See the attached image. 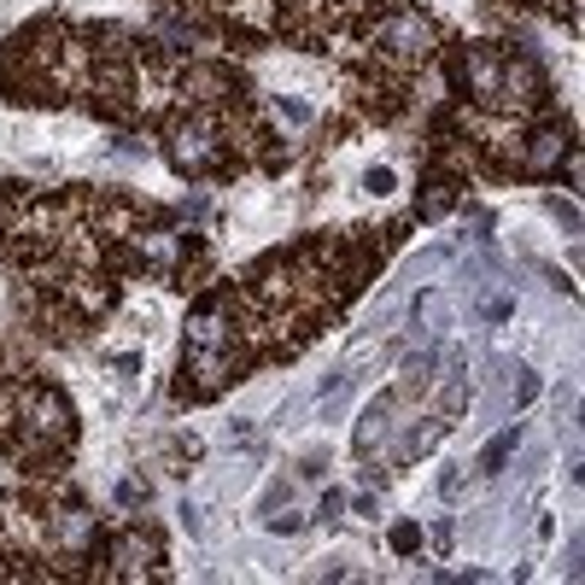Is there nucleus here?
Instances as JSON below:
<instances>
[{"label":"nucleus","mask_w":585,"mask_h":585,"mask_svg":"<svg viewBox=\"0 0 585 585\" xmlns=\"http://www.w3.org/2000/svg\"><path fill=\"white\" fill-rule=\"evenodd\" d=\"M515 445H521V428H504L486 451H480V474H497V469H504L510 456H515Z\"/></svg>","instance_id":"obj_5"},{"label":"nucleus","mask_w":585,"mask_h":585,"mask_svg":"<svg viewBox=\"0 0 585 585\" xmlns=\"http://www.w3.org/2000/svg\"><path fill=\"white\" fill-rule=\"evenodd\" d=\"M439 433H445V422H428V428H410V439H404V456H415V451H433V445H439Z\"/></svg>","instance_id":"obj_7"},{"label":"nucleus","mask_w":585,"mask_h":585,"mask_svg":"<svg viewBox=\"0 0 585 585\" xmlns=\"http://www.w3.org/2000/svg\"><path fill=\"white\" fill-rule=\"evenodd\" d=\"M415 545H422V527H415V521H399V527H392V551L410 556Z\"/></svg>","instance_id":"obj_8"},{"label":"nucleus","mask_w":585,"mask_h":585,"mask_svg":"<svg viewBox=\"0 0 585 585\" xmlns=\"http://www.w3.org/2000/svg\"><path fill=\"white\" fill-rule=\"evenodd\" d=\"M363 187H369V194H392V171H387V164H381V171H369Z\"/></svg>","instance_id":"obj_9"},{"label":"nucleus","mask_w":585,"mask_h":585,"mask_svg":"<svg viewBox=\"0 0 585 585\" xmlns=\"http://www.w3.org/2000/svg\"><path fill=\"white\" fill-rule=\"evenodd\" d=\"M562 153H568V135H562V130H538V135L527 141V171H533V176L556 171Z\"/></svg>","instance_id":"obj_4"},{"label":"nucleus","mask_w":585,"mask_h":585,"mask_svg":"<svg viewBox=\"0 0 585 585\" xmlns=\"http://www.w3.org/2000/svg\"><path fill=\"white\" fill-rule=\"evenodd\" d=\"M387 415H392V399H374V404L363 410V428H358V451H363V456L374 451V439L387 433Z\"/></svg>","instance_id":"obj_6"},{"label":"nucleus","mask_w":585,"mask_h":585,"mask_svg":"<svg viewBox=\"0 0 585 585\" xmlns=\"http://www.w3.org/2000/svg\"><path fill=\"white\" fill-rule=\"evenodd\" d=\"M433 41H439L433 18H422L415 7H399V12H387L381 24H374V48L392 53V59H428Z\"/></svg>","instance_id":"obj_1"},{"label":"nucleus","mask_w":585,"mask_h":585,"mask_svg":"<svg viewBox=\"0 0 585 585\" xmlns=\"http://www.w3.org/2000/svg\"><path fill=\"white\" fill-rule=\"evenodd\" d=\"M223 158V141L212 123H199V117H187L171 130V164L182 176H199V171H212V164Z\"/></svg>","instance_id":"obj_2"},{"label":"nucleus","mask_w":585,"mask_h":585,"mask_svg":"<svg viewBox=\"0 0 585 585\" xmlns=\"http://www.w3.org/2000/svg\"><path fill=\"white\" fill-rule=\"evenodd\" d=\"M53 533H59V545H65L71 556H82V551H89L94 545V515L89 510H65V515H53Z\"/></svg>","instance_id":"obj_3"},{"label":"nucleus","mask_w":585,"mask_h":585,"mask_svg":"<svg viewBox=\"0 0 585 585\" xmlns=\"http://www.w3.org/2000/svg\"><path fill=\"white\" fill-rule=\"evenodd\" d=\"M538 399V374H527L521 369V387H515V404H533Z\"/></svg>","instance_id":"obj_10"}]
</instances>
